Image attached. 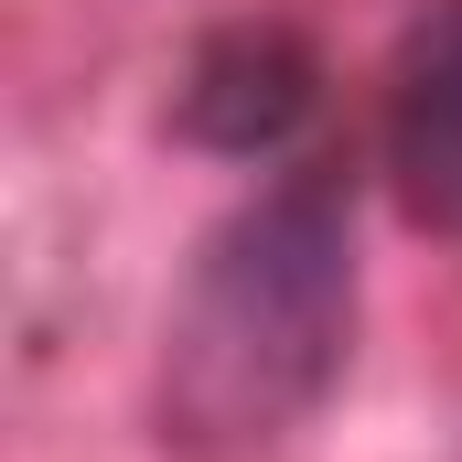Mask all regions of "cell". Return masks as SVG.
<instances>
[{
  "label": "cell",
  "mask_w": 462,
  "mask_h": 462,
  "mask_svg": "<svg viewBox=\"0 0 462 462\" xmlns=\"http://www.w3.org/2000/svg\"><path fill=\"white\" fill-rule=\"evenodd\" d=\"M355 334V236L334 183H280L236 216L172 323V376L162 409L183 420V441H269L291 430Z\"/></svg>",
  "instance_id": "cell-1"
},
{
  "label": "cell",
  "mask_w": 462,
  "mask_h": 462,
  "mask_svg": "<svg viewBox=\"0 0 462 462\" xmlns=\"http://www.w3.org/2000/svg\"><path fill=\"white\" fill-rule=\"evenodd\" d=\"M387 172L430 236H462V0H430L387 76Z\"/></svg>",
  "instance_id": "cell-2"
}]
</instances>
